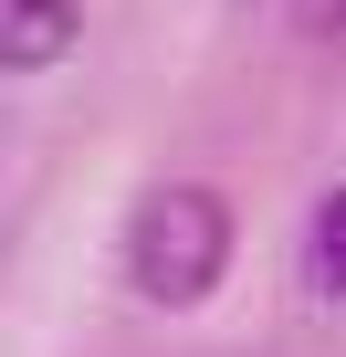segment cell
<instances>
[{"instance_id":"3957f363","label":"cell","mask_w":346,"mask_h":357,"mask_svg":"<svg viewBox=\"0 0 346 357\" xmlns=\"http://www.w3.org/2000/svg\"><path fill=\"white\" fill-rule=\"evenodd\" d=\"M304 273H315V294H336V305H346V190H325V200H315V231H304Z\"/></svg>"},{"instance_id":"6da1fadb","label":"cell","mask_w":346,"mask_h":357,"mask_svg":"<svg viewBox=\"0 0 346 357\" xmlns=\"http://www.w3.org/2000/svg\"><path fill=\"white\" fill-rule=\"evenodd\" d=\"M231 273V200L221 190H147L126 221V284L147 305H200Z\"/></svg>"},{"instance_id":"7a4b0ae2","label":"cell","mask_w":346,"mask_h":357,"mask_svg":"<svg viewBox=\"0 0 346 357\" xmlns=\"http://www.w3.org/2000/svg\"><path fill=\"white\" fill-rule=\"evenodd\" d=\"M74 43H84L74 0H0V74H53Z\"/></svg>"}]
</instances>
